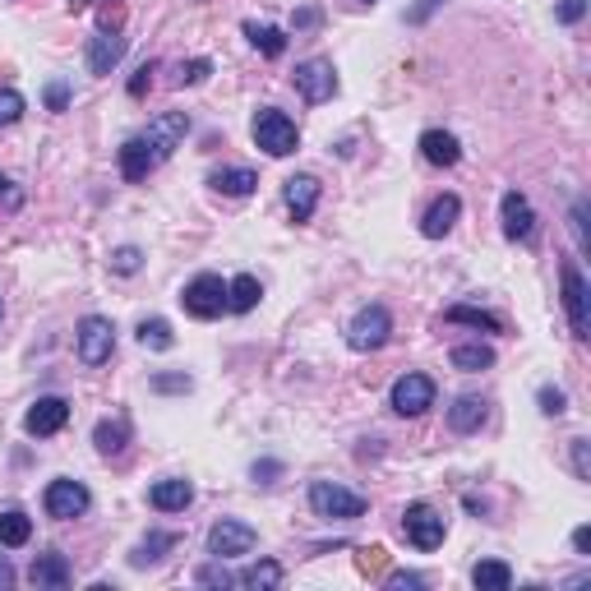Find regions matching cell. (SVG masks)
Here are the masks:
<instances>
[{"label":"cell","instance_id":"obj_23","mask_svg":"<svg viewBox=\"0 0 591 591\" xmlns=\"http://www.w3.org/2000/svg\"><path fill=\"white\" fill-rule=\"evenodd\" d=\"M259 296H264L259 278H254V273H241V278H231V287H227V310L250 314L254 305H259Z\"/></svg>","mask_w":591,"mask_h":591},{"label":"cell","instance_id":"obj_38","mask_svg":"<svg viewBox=\"0 0 591 591\" xmlns=\"http://www.w3.org/2000/svg\"><path fill=\"white\" fill-rule=\"evenodd\" d=\"M564 407H568V398L559 393V388H541V411L545 416H564Z\"/></svg>","mask_w":591,"mask_h":591},{"label":"cell","instance_id":"obj_16","mask_svg":"<svg viewBox=\"0 0 591 591\" xmlns=\"http://www.w3.org/2000/svg\"><path fill=\"white\" fill-rule=\"evenodd\" d=\"M504 236L508 241H527L531 236V227H536V213H531V204H527V194H518V190H508L504 194Z\"/></svg>","mask_w":591,"mask_h":591},{"label":"cell","instance_id":"obj_33","mask_svg":"<svg viewBox=\"0 0 591 591\" xmlns=\"http://www.w3.org/2000/svg\"><path fill=\"white\" fill-rule=\"evenodd\" d=\"M24 116V93H14V88H0V125H14Z\"/></svg>","mask_w":591,"mask_h":591},{"label":"cell","instance_id":"obj_2","mask_svg":"<svg viewBox=\"0 0 591 591\" xmlns=\"http://www.w3.org/2000/svg\"><path fill=\"white\" fill-rule=\"evenodd\" d=\"M310 508L319 513V518H338V522H351L365 513V499L356 495V490H342V485L333 481H314L310 485Z\"/></svg>","mask_w":591,"mask_h":591},{"label":"cell","instance_id":"obj_36","mask_svg":"<svg viewBox=\"0 0 591 591\" xmlns=\"http://www.w3.org/2000/svg\"><path fill=\"white\" fill-rule=\"evenodd\" d=\"M153 388L157 393H190V374H157Z\"/></svg>","mask_w":591,"mask_h":591},{"label":"cell","instance_id":"obj_47","mask_svg":"<svg viewBox=\"0 0 591 591\" xmlns=\"http://www.w3.org/2000/svg\"><path fill=\"white\" fill-rule=\"evenodd\" d=\"M278 462H254V481H259V476H278Z\"/></svg>","mask_w":591,"mask_h":591},{"label":"cell","instance_id":"obj_35","mask_svg":"<svg viewBox=\"0 0 591 591\" xmlns=\"http://www.w3.org/2000/svg\"><path fill=\"white\" fill-rule=\"evenodd\" d=\"M0 208L5 213H14V208H24V190L10 181V176H0Z\"/></svg>","mask_w":591,"mask_h":591},{"label":"cell","instance_id":"obj_31","mask_svg":"<svg viewBox=\"0 0 591 591\" xmlns=\"http://www.w3.org/2000/svg\"><path fill=\"white\" fill-rule=\"evenodd\" d=\"M444 319H448V324H471V328H485V333H499V319H495V314L476 310V305H453Z\"/></svg>","mask_w":591,"mask_h":591},{"label":"cell","instance_id":"obj_41","mask_svg":"<svg viewBox=\"0 0 591 591\" xmlns=\"http://www.w3.org/2000/svg\"><path fill=\"white\" fill-rule=\"evenodd\" d=\"M573 467H578L582 481L591 476V467H587V439H573Z\"/></svg>","mask_w":591,"mask_h":591},{"label":"cell","instance_id":"obj_14","mask_svg":"<svg viewBox=\"0 0 591 591\" xmlns=\"http://www.w3.org/2000/svg\"><path fill=\"white\" fill-rule=\"evenodd\" d=\"M458 218H462V199H458V194H439L435 204L425 208V218H421V236L439 241V236H448V231L458 227Z\"/></svg>","mask_w":591,"mask_h":591},{"label":"cell","instance_id":"obj_39","mask_svg":"<svg viewBox=\"0 0 591 591\" xmlns=\"http://www.w3.org/2000/svg\"><path fill=\"white\" fill-rule=\"evenodd\" d=\"M587 14V0H559V24H578Z\"/></svg>","mask_w":591,"mask_h":591},{"label":"cell","instance_id":"obj_15","mask_svg":"<svg viewBox=\"0 0 591 591\" xmlns=\"http://www.w3.org/2000/svg\"><path fill=\"white\" fill-rule=\"evenodd\" d=\"M121 56H125V37H121V28H102V33L88 42V70L93 74H111L116 65H121Z\"/></svg>","mask_w":591,"mask_h":591},{"label":"cell","instance_id":"obj_50","mask_svg":"<svg viewBox=\"0 0 591 591\" xmlns=\"http://www.w3.org/2000/svg\"><path fill=\"white\" fill-rule=\"evenodd\" d=\"M0 314H5V305H0Z\"/></svg>","mask_w":591,"mask_h":591},{"label":"cell","instance_id":"obj_44","mask_svg":"<svg viewBox=\"0 0 591 591\" xmlns=\"http://www.w3.org/2000/svg\"><path fill=\"white\" fill-rule=\"evenodd\" d=\"M388 587H393V591H402V587H425V578H416V573H393V578H388Z\"/></svg>","mask_w":591,"mask_h":591},{"label":"cell","instance_id":"obj_46","mask_svg":"<svg viewBox=\"0 0 591 591\" xmlns=\"http://www.w3.org/2000/svg\"><path fill=\"white\" fill-rule=\"evenodd\" d=\"M573 545H578V555H587V550H591V527H578V531H573Z\"/></svg>","mask_w":591,"mask_h":591},{"label":"cell","instance_id":"obj_26","mask_svg":"<svg viewBox=\"0 0 591 591\" xmlns=\"http://www.w3.org/2000/svg\"><path fill=\"white\" fill-rule=\"evenodd\" d=\"M448 361H453V370L476 374V370H490V365H495V351L481 347V342H462V347H453Z\"/></svg>","mask_w":591,"mask_h":591},{"label":"cell","instance_id":"obj_11","mask_svg":"<svg viewBox=\"0 0 591 591\" xmlns=\"http://www.w3.org/2000/svg\"><path fill=\"white\" fill-rule=\"evenodd\" d=\"M435 407V379L430 374H402L393 384V411L398 416H421Z\"/></svg>","mask_w":591,"mask_h":591},{"label":"cell","instance_id":"obj_21","mask_svg":"<svg viewBox=\"0 0 591 591\" xmlns=\"http://www.w3.org/2000/svg\"><path fill=\"white\" fill-rule=\"evenodd\" d=\"M157 167V157H153V148L144 144V139H139V134H134L130 144L121 148V176L125 181H144L148 171Z\"/></svg>","mask_w":591,"mask_h":591},{"label":"cell","instance_id":"obj_8","mask_svg":"<svg viewBox=\"0 0 591 591\" xmlns=\"http://www.w3.org/2000/svg\"><path fill=\"white\" fill-rule=\"evenodd\" d=\"M564 310L573 324V338H591V291L578 264H564Z\"/></svg>","mask_w":591,"mask_h":591},{"label":"cell","instance_id":"obj_29","mask_svg":"<svg viewBox=\"0 0 591 591\" xmlns=\"http://www.w3.org/2000/svg\"><path fill=\"white\" fill-rule=\"evenodd\" d=\"M282 564H273V559H264V564H250L245 573H236V587H282Z\"/></svg>","mask_w":591,"mask_h":591},{"label":"cell","instance_id":"obj_37","mask_svg":"<svg viewBox=\"0 0 591 591\" xmlns=\"http://www.w3.org/2000/svg\"><path fill=\"white\" fill-rule=\"evenodd\" d=\"M208 70H213L208 61H190V65L176 70V84H199V79H208Z\"/></svg>","mask_w":591,"mask_h":591},{"label":"cell","instance_id":"obj_24","mask_svg":"<svg viewBox=\"0 0 591 591\" xmlns=\"http://www.w3.org/2000/svg\"><path fill=\"white\" fill-rule=\"evenodd\" d=\"M471 582L481 591H508L513 587V568H508L504 559H481V564L471 568Z\"/></svg>","mask_w":591,"mask_h":591},{"label":"cell","instance_id":"obj_4","mask_svg":"<svg viewBox=\"0 0 591 591\" xmlns=\"http://www.w3.org/2000/svg\"><path fill=\"white\" fill-rule=\"evenodd\" d=\"M74 342H79V361L84 365H107L111 351H116V328L102 314H88L79 324V333H74Z\"/></svg>","mask_w":591,"mask_h":591},{"label":"cell","instance_id":"obj_27","mask_svg":"<svg viewBox=\"0 0 591 591\" xmlns=\"http://www.w3.org/2000/svg\"><path fill=\"white\" fill-rule=\"evenodd\" d=\"M28 536H33V518H28V513H19V508L0 513V545L19 550V545H28Z\"/></svg>","mask_w":591,"mask_h":591},{"label":"cell","instance_id":"obj_1","mask_svg":"<svg viewBox=\"0 0 591 591\" xmlns=\"http://www.w3.org/2000/svg\"><path fill=\"white\" fill-rule=\"evenodd\" d=\"M254 144L264 148L268 157H287V153H296L301 134H296V121H291L287 111L264 107L259 116H254Z\"/></svg>","mask_w":591,"mask_h":591},{"label":"cell","instance_id":"obj_19","mask_svg":"<svg viewBox=\"0 0 591 591\" xmlns=\"http://www.w3.org/2000/svg\"><path fill=\"white\" fill-rule=\"evenodd\" d=\"M421 153H425L430 167H458L462 148H458V139H453L448 130H425L421 134Z\"/></svg>","mask_w":591,"mask_h":591},{"label":"cell","instance_id":"obj_42","mask_svg":"<svg viewBox=\"0 0 591 591\" xmlns=\"http://www.w3.org/2000/svg\"><path fill=\"white\" fill-rule=\"evenodd\" d=\"M199 582H218V587H231L236 578H231L227 568H204V573H199Z\"/></svg>","mask_w":591,"mask_h":591},{"label":"cell","instance_id":"obj_34","mask_svg":"<svg viewBox=\"0 0 591 591\" xmlns=\"http://www.w3.org/2000/svg\"><path fill=\"white\" fill-rule=\"evenodd\" d=\"M139 264H144V254L134 250V245H121V250L111 254V268H116V273H125V278H130V273H139Z\"/></svg>","mask_w":591,"mask_h":591},{"label":"cell","instance_id":"obj_10","mask_svg":"<svg viewBox=\"0 0 591 591\" xmlns=\"http://www.w3.org/2000/svg\"><path fill=\"white\" fill-rule=\"evenodd\" d=\"M402 531H407V541L416 545V550H439L448 527L430 504H411L407 513H402Z\"/></svg>","mask_w":591,"mask_h":591},{"label":"cell","instance_id":"obj_30","mask_svg":"<svg viewBox=\"0 0 591 591\" xmlns=\"http://www.w3.org/2000/svg\"><path fill=\"white\" fill-rule=\"evenodd\" d=\"M245 37H250L254 47L264 51V56H282V51H287V33H282V28H268V24H245Z\"/></svg>","mask_w":591,"mask_h":591},{"label":"cell","instance_id":"obj_20","mask_svg":"<svg viewBox=\"0 0 591 591\" xmlns=\"http://www.w3.org/2000/svg\"><path fill=\"white\" fill-rule=\"evenodd\" d=\"M28 578H33V587L65 591L74 573H70V564H65V555H37V559H33V573H28Z\"/></svg>","mask_w":591,"mask_h":591},{"label":"cell","instance_id":"obj_43","mask_svg":"<svg viewBox=\"0 0 591 591\" xmlns=\"http://www.w3.org/2000/svg\"><path fill=\"white\" fill-rule=\"evenodd\" d=\"M148 79H153V65H144V70L130 79V97H144V88H148Z\"/></svg>","mask_w":591,"mask_h":591},{"label":"cell","instance_id":"obj_48","mask_svg":"<svg viewBox=\"0 0 591 591\" xmlns=\"http://www.w3.org/2000/svg\"><path fill=\"white\" fill-rule=\"evenodd\" d=\"M0 587H14V568L0 559Z\"/></svg>","mask_w":591,"mask_h":591},{"label":"cell","instance_id":"obj_13","mask_svg":"<svg viewBox=\"0 0 591 591\" xmlns=\"http://www.w3.org/2000/svg\"><path fill=\"white\" fill-rule=\"evenodd\" d=\"M65 421H70V402H65V398H37L33 407H28V416H24L28 435H37V439H47V435H56V430H65Z\"/></svg>","mask_w":591,"mask_h":591},{"label":"cell","instance_id":"obj_5","mask_svg":"<svg viewBox=\"0 0 591 591\" xmlns=\"http://www.w3.org/2000/svg\"><path fill=\"white\" fill-rule=\"evenodd\" d=\"M388 333H393V319H388L384 305H365V310L351 319L347 342H351V351H379L388 342Z\"/></svg>","mask_w":591,"mask_h":591},{"label":"cell","instance_id":"obj_12","mask_svg":"<svg viewBox=\"0 0 591 591\" xmlns=\"http://www.w3.org/2000/svg\"><path fill=\"white\" fill-rule=\"evenodd\" d=\"M296 93L305 97V102H328V97L338 93V74H333V65L328 61H305L296 65Z\"/></svg>","mask_w":591,"mask_h":591},{"label":"cell","instance_id":"obj_6","mask_svg":"<svg viewBox=\"0 0 591 591\" xmlns=\"http://www.w3.org/2000/svg\"><path fill=\"white\" fill-rule=\"evenodd\" d=\"M181 305L194 319H218V314L227 310V287H222V278H213V273H199V278L181 291Z\"/></svg>","mask_w":591,"mask_h":591},{"label":"cell","instance_id":"obj_18","mask_svg":"<svg viewBox=\"0 0 591 591\" xmlns=\"http://www.w3.org/2000/svg\"><path fill=\"white\" fill-rule=\"evenodd\" d=\"M282 199H287L291 218L305 222L314 213V204H319V181H314V176H291L287 190H282Z\"/></svg>","mask_w":591,"mask_h":591},{"label":"cell","instance_id":"obj_9","mask_svg":"<svg viewBox=\"0 0 591 591\" xmlns=\"http://www.w3.org/2000/svg\"><path fill=\"white\" fill-rule=\"evenodd\" d=\"M42 504H47V518L70 522V518H84L93 495H88V485H79V481H51Z\"/></svg>","mask_w":591,"mask_h":591},{"label":"cell","instance_id":"obj_25","mask_svg":"<svg viewBox=\"0 0 591 591\" xmlns=\"http://www.w3.org/2000/svg\"><path fill=\"white\" fill-rule=\"evenodd\" d=\"M448 425L458 430V435H471V430H481L485 425V402L481 398H458L448 407Z\"/></svg>","mask_w":591,"mask_h":591},{"label":"cell","instance_id":"obj_17","mask_svg":"<svg viewBox=\"0 0 591 591\" xmlns=\"http://www.w3.org/2000/svg\"><path fill=\"white\" fill-rule=\"evenodd\" d=\"M194 499V485L181 481V476H167V481H157L153 490H148V504L157 508V513H181V508H190Z\"/></svg>","mask_w":591,"mask_h":591},{"label":"cell","instance_id":"obj_3","mask_svg":"<svg viewBox=\"0 0 591 591\" xmlns=\"http://www.w3.org/2000/svg\"><path fill=\"white\" fill-rule=\"evenodd\" d=\"M185 134H190V116H185V111H162L157 121H148V130L139 134V139H144V144L153 148L157 167H162V162H167V157L176 153V148H181Z\"/></svg>","mask_w":591,"mask_h":591},{"label":"cell","instance_id":"obj_22","mask_svg":"<svg viewBox=\"0 0 591 591\" xmlns=\"http://www.w3.org/2000/svg\"><path fill=\"white\" fill-rule=\"evenodd\" d=\"M213 190L218 194H231V199H245V194L259 185V176H254L250 167H222V171H213Z\"/></svg>","mask_w":591,"mask_h":591},{"label":"cell","instance_id":"obj_28","mask_svg":"<svg viewBox=\"0 0 591 591\" xmlns=\"http://www.w3.org/2000/svg\"><path fill=\"white\" fill-rule=\"evenodd\" d=\"M125 439H130V425H125L121 416H116V421H102V425L93 430L97 453H107V458H116V453H121V448H125Z\"/></svg>","mask_w":591,"mask_h":591},{"label":"cell","instance_id":"obj_40","mask_svg":"<svg viewBox=\"0 0 591 591\" xmlns=\"http://www.w3.org/2000/svg\"><path fill=\"white\" fill-rule=\"evenodd\" d=\"M65 102H70V88L56 79V84H47V107L51 111H65Z\"/></svg>","mask_w":591,"mask_h":591},{"label":"cell","instance_id":"obj_45","mask_svg":"<svg viewBox=\"0 0 591 591\" xmlns=\"http://www.w3.org/2000/svg\"><path fill=\"white\" fill-rule=\"evenodd\" d=\"M435 5H439V0H421V5H416V10H411L407 19H411V24H425V19L435 14Z\"/></svg>","mask_w":591,"mask_h":591},{"label":"cell","instance_id":"obj_7","mask_svg":"<svg viewBox=\"0 0 591 591\" xmlns=\"http://www.w3.org/2000/svg\"><path fill=\"white\" fill-rule=\"evenodd\" d=\"M254 545H259V536H254V527H250V522L222 518V522H213V531H208V555H213V559L250 555Z\"/></svg>","mask_w":591,"mask_h":591},{"label":"cell","instance_id":"obj_49","mask_svg":"<svg viewBox=\"0 0 591 591\" xmlns=\"http://www.w3.org/2000/svg\"><path fill=\"white\" fill-rule=\"evenodd\" d=\"M70 5H74V10H84V5H93V0H70Z\"/></svg>","mask_w":591,"mask_h":591},{"label":"cell","instance_id":"obj_32","mask_svg":"<svg viewBox=\"0 0 591 591\" xmlns=\"http://www.w3.org/2000/svg\"><path fill=\"white\" fill-rule=\"evenodd\" d=\"M139 342H144L148 351H167L176 338H171V324H167V319H144V324H139Z\"/></svg>","mask_w":591,"mask_h":591}]
</instances>
